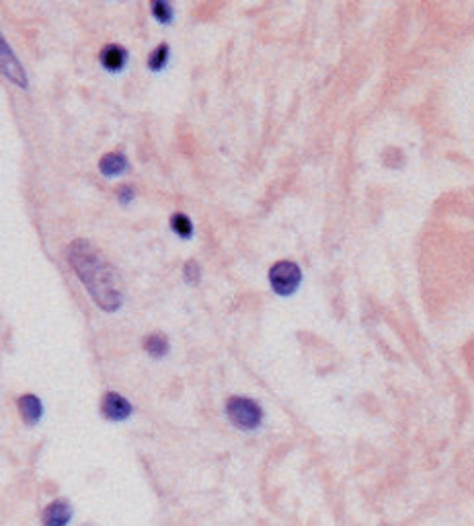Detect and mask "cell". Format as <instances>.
Here are the masks:
<instances>
[{"label":"cell","mask_w":474,"mask_h":526,"mask_svg":"<svg viewBox=\"0 0 474 526\" xmlns=\"http://www.w3.org/2000/svg\"><path fill=\"white\" fill-rule=\"evenodd\" d=\"M2 73H4L6 78H10L13 82H17L21 87L27 84V76H25L19 60L13 56V50L8 47V43L4 39H2Z\"/></svg>","instance_id":"8992f818"},{"label":"cell","mask_w":474,"mask_h":526,"mask_svg":"<svg viewBox=\"0 0 474 526\" xmlns=\"http://www.w3.org/2000/svg\"><path fill=\"white\" fill-rule=\"evenodd\" d=\"M226 414L230 417V421L243 430H253L261 423L263 412L253 399L247 397H230L226 401Z\"/></svg>","instance_id":"7a4b0ae2"},{"label":"cell","mask_w":474,"mask_h":526,"mask_svg":"<svg viewBox=\"0 0 474 526\" xmlns=\"http://www.w3.org/2000/svg\"><path fill=\"white\" fill-rule=\"evenodd\" d=\"M99 165H101V171H103L105 175H117V173H121V171L125 169L128 158H125L123 152H107V154L101 158Z\"/></svg>","instance_id":"9c48e42d"},{"label":"cell","mask_w":474,"mask_h":526,"mask_svg":"<svg viewBox=\"0 0 474 526\" xmlns=\"http://www.w3.org/2000/svg\"><path fill=\"white\" fill-rule=\"evenodd\" d=\"M171 226L181 234V236H189L191 234V230H193V225H191V220L183 214V212H177L173 218H171Z\"/></svg>","instance_id":"7c38bea8"},{"label":"cell","mask_w":474,"mask_h":526,"mask_svg":"<svg viewBox=\"0 0 474 526\" xmlns=\"http://www.w3.org/2000/svg\"><path fill=\"white\" fill-rule=\"evenodd\" d=\"M300 280H302V271H300L298 263L290 262V260L273 263V267L269 269V282L277 294L288 296V294L296 292V288L300 286Z\"/></svg>","instance_id":"3957f363"},{"label":"cell","mask_w":474,"mask_h":526,"mask_svg":"<svg viewBox=\"0 0 474 526\" xmlns=\"http://www.w3.org/2000/svg\"><path fill=\"white\" fill-rule=\"evenodd\" d=\"M101 412H103V415H105L107 419H111V421H119V419L130 417V414H132V405H130V401H128L123 395H119V393H115V391H109V393L103 395Z\"/></svg>","instance_id":"277c9868"},{"label":"cell","mask_w":474,"mask_h":526,"mask_svg":"<svg viewBox=\"0 0 474 526\" xmlns=\"http://www.w3.org/2000/svg\"><path fill=\"white\" fill-rule=\"evenodd\" d=\"M68 260L84 288L91 292L93 301L103 310H115L121 304V284L117 271L89 241H74L68 247Z\"/></svg>","instance_id":"6da1fadb"},{"label":"cell","mask_w":474,"mask_h":526,"mask_svg":"<svg viewBox=\"0 0 474 526\" xmlns=\"http://www.w3.org/2000/svg\"><path fill=\"white\" fill-rule=\"evenodd\" d=\"M167 58H169V45L167 43H158L150 54H148V66L152 70H158L167 64Z\"/></svg>","instance_id":"8fae6325"},{"label":"cell","mask_w":474,"mask_h":526,"mask_svg":"<svg viewBox=\"0 0 474 526\" xmlns=\"http://www.w3.org/2000/svg\"><path fill=\"white\" fill-rule=\"evenodd\" d=\"M117 195H119V200L128 202V200L134 197V189L130 188V186H121V188H117Z\"/></svg>","instance_id":"9a60e30c"},{"label":"cell","mask_w":474,"mask_h":526,"mask_svg":"<svg viewBox=\"0 0 474 526\" xmlns=\"http://www.w3.org/2000/svg\"><path fill=\"white\" fill-rule=\"evenodd\" d=\"M152 13H154V17H158L160 21H169V19L173 17V8H171V4L165 2V0H154V2H152Z\"/></svg>","instance_id":"4fadbf2b"},{"label":"cell","mask_w":474,"mask_h":526,"mask_svg":"<svg viewBox=\"0 0 474 526\" xmlns=\"http://www.w3.org/2000/svg\"><path fill=\"white\" fill-rule=\"evenodd\" d=\"M99 58H101V64H103L105 68H109V70H119V68L125 64V60H128V52H125L123 45L107 43V45H103Z\"/></svg>","instance_id":"52a82bcc"},{"label":"cell","mask_w":474,"mask_h":526,"mask_svg":"<svg viewBox=\"0 0 474 526\" xmlns=\"http://www.w3.org/2000/svg\"><path fill=\"white\" fill-rule=\"evenodd\" d=\"M199 263L195 262V260H189V262L185 263V276H187V280H191V282H195V280H199Z\"/></svg>","instance_id":"5bb4252c"},{"label":"cell","mask_w":474,"mask_h":526,"mask_svg":"<svg viewBox=\"0 0 474 526\" xmlns=\"http://www.w3.org/2000/svg\"><path fill=\"white\" fill-rule=\"evenodd\" d=\"M70 516H72V508L68 506V502L64 499L52 502L43 510V526H66L70 523Z\"/></svg>","instance_id":"5b68a950"},{"label":"cell","mask_w":474,"mask_h":526,"mask_svg":"<svg viewBox=\"0 0 474 526\" xmlns=\"http://www.w3.org/2000/svg\"><path fill=\"white\" fill-rule=\"evenodd\" d=\"M144 350H146L150 356L154 358H160L169 352V341L162 333H150L144 338Z\"/></svg>","instance_id":"30bf717a"},{"label":"cell","mask_w":474,"mask_h":526,"mask_svg":"<svg viewBox=\"0 0 474 526\" xmlns=\"http://www.w3.org/2000/svg\"><path fill=\"white\" fill-rule=\"evenodd\" d=\"M19 412H21V417L27 421V423H36L37 419L41 417V401L37 399L36 395L27 393L19 399Z\"/></svg>","instance_id":"ba28073f"}]
</instances>
